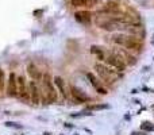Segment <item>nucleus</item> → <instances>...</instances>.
I'll list each match as a JSON object with an SVG mask.
<instances>
[{"label":"nucleus","mask_w":154,"mask_h":135,"mask_svg":"<svg viewBox=\"0 0 154 135\" xmlns=\"http://www.w3.org/2000/svg\"><path fill=\"white\" fill-rule=\"evenodd\" d=\"M111 41L115 43V45L126 47L127 50L139 51V50L142 49V41H141V38H138V37H135V35H131V34H124V32L114 34Z\"/></svg>","instance_id":"f257e3e1"},{"label":"nucleus","mask_w":154,"mask_h":135,"mask_svg":"<svg viewBox=\"0 0 154 135\" xmlns=\"http://www.w3.org/2000/svg\"><path fill=\"white\" fill-rule=\"evenodd\" d=\"M42 88H41V99H43L46 104L54 103L58 99V93L54 88V82L50 76V73H43L42 77Z\"/></svg>","instance_id":"f03ea898"},{"label":"nucleus","mask_w":154,"mask_h":135,"mask_svg":"<svg viewBox=\"0 0 154 135\" xmlns=\"http://www.w3.org/2000/svg\"><path fill=\"white\" fill-rule=\"evenodd\" d=\"M93 69L96 70L99 78L102 81H105L107 84H112V82H115L116 80H119L122 77V73L116 72L115 69H112V68H109L108 65L103 64V62H96Z\"/></svg>","instance_id":"7ed1b4c3"},{"label":"nucleus","mask_w":154,"mask_h":135,"mask_svg":"<svg viewBox=\"0 0 154 135\" xmlns=\"http://www.w3.org/2000/svg\"><path fill=\"white\" fill-rule=\"evenodd\" d=\"M104 62H105V65H108L109 68L115 69L119 73L124 72V69L127 66L124 57L122 56V53H118V51H108V53H105Z\"/></svg>","instance_id":"20e7f679"},{"label":"nucleus","mask_w":154,"mask_h":135,"mask_svg":"<svg viewBox=\"0 0 154 135\" xmlns=\"http://www.w3.org/2000/svg\"><path fill=\"white\" fill-rule=\"evenodd\" d=\"M18 81V97L23 101L30 100V92H28V84L26 81V77L23 75L18 76L16 77Z\"/></svg>","instance_id":"39448f33"},{"label":"nucleus","mask_w":154,"mask_h":135,"mask_svg":"<svg viewBox=\"0 0 154 135\" xmlns=\"http://www.w3.org/2000/svg\"><path fill=\"white\" fill-rule=\"evenodd\" d=\"M85 77H87L88 82L96 89V92L100 93V95H107V89L103 86V81L99 77H96L92 72H87V73H85Z\"/></svg>","instance_id":"423d86ee"},{"label":"nucleus","mask_w":154,"mask_h":135,"mask_svg":"<svg viewBox=\"0 0 154 135\" xmlns=\"http://www.w3.org/2000/svg\"><path fill=\"white\" fill-rule=\"evenodd\" d=\"M69 93L72 96V99L74 101H77V103H88V101H91V97L88 96L84 91L77 88L76 85H69Z\"/></svg>","instance_id":"0eeeda50"},{"label":"nucleus","mask_w":154,"mask_h":135,"mask_svg":"<svg viewBox=\"0 0 154 135\" xmlns=\"http://www.w3.org/2000/svg\"><path fill=\"white\" fill-rule=\"evenodd\" d=\"M28 92H30V101L35 105L41 103V88L38 86L37 81L31 80L28 82Z\"/></svg>","instance_id":"6e6552de"},{"label":"nucleus","mask_w":154,"mask_h":135,"mask_svg":"<svg viewBox=\"0 0 154 135\" xmlns=\"http://www.w3.org/2000/svg\"><path fill=\"white\" fill-rule=\"evenodd\" d=\"M18 76L14 72H11L8 76V81H7V93L10 97H18V81H16Z\"/></svg>","instance_id":"1a4fd4ad"},{"label":"nucleus","mask_w":154,"mask_h":135,"mask_svg":"<svg viewBox=\"0 0 154 135\" xmlns=\"http://www.w3.org/2000/svg\"><path fill=\"white\" fill-rule=\"evenodd\" d=\"M53 82H54V85L57 86V89L60 91V95L62 96V99L66 100L68 97H69V95H68V91H66V84H65V80H64L62 77H60V76H56V77L53 78Z\"/></svg>","instance_id":"9d476101"},{"label":"nucleus","mask_w":154,"mask_h":135,"mask_svg":"<svg viewBox=\"0 0 154 135\" xmlns=\"http://www.w3.org/2000/svg\"><path fill=\"white\" fill-rule=\"evenodd\" d=\"M27 73L34 81H41L43 77V73L39 70L38 66L35 64H32V62H30V64L27 65Z\"/></svg>","instance_id":"9b49d317"},{"label":"nucleus","mask_w":154,"mask_h":135,"mask_svg":"<svg viewBox=\"0 0 154 135\" xmlns=\"http://www.w3.org/2000/svg\"><path fill=\"white\" fill-rule=\"evenodd\" d=\"M91 16H92L91 12H88V11H78V12L74 14L76 20L80 22V23H84V25H87V23L91 22Z\"/></svg>","instance_id":"f8f14e48"},{"label":"nucleus","mask_w":154,"mask_h":135,"mask_svg":"<svg viewBox=\"0 0 154 135\" xmlns=\"http://www.w3.org/2000/svg\"><path fill=\"white\" fill-rule=\"evenodd\" d=\"M107 108H109V105H107V104H92V105H89V107H88V110H91V111L107 110Z\"/></svg>","instance_id":"ddd939ff"},{"label":"nucleus","mask_w":154,"mask_h":135,"mask_svg":"<svg viewBox=\"0 0 154 135\" xmlns=\"http://www.w3.org/2000/svg\"><path fill=\"white\" fill-rule=\"evenodd\" d=\"M4 85H6V76H4V72L1 70V68H0V91L4 89Z\"/></svg>","instance_id":"4468645a"},{"label":"nucleus","mask_w":154,"mask_h":135,"mask_svg":"<svg viewBox=\"0 0 154 135\" xmlns=\"http://www.w3.org/2000/svg\"><path fill=\"white\" fill-rule=\"evenodd\" d=\"M84 1V7H92L95 4H97L99 0H83Z\"/></svg>","instance_id":"2eb2a0df"}]
</instances>
